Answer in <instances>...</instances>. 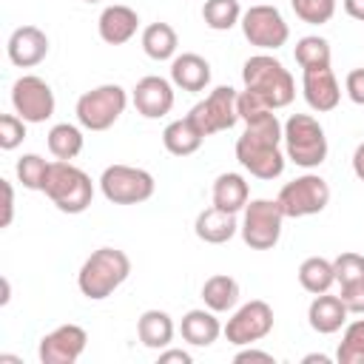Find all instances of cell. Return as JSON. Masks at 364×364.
<instances>
[{
	"label": "cell",
	"mask_w": 364,
	"mask_h": 364,
	"mask_svg": "<svg viewBox=\"0 0 364 364\" xmlns=\"http://www.w3.org/2000/svg\"><path fill=\"white\" fill-rule=\"evenodd\" d=\"M236 108H239V119L247 125V122H253V119H259V117H264L267 111H273L256 91H250V88H245V91H239V97H236Z\"/></svg>",
	"instance_id": "8d00e7d4"
},
{
	"label": "cell",
	"mask_w": 364,
	"mask_h": 364,
	"mask_svg": "<svg viewBox=\"0 0 364 364\" xmlns=\"http://www.w3.org/2000/svg\"><path fill=\"white\" fill-rule=\"evenodd\" d=\"M193 233L205 245H225L239 233V219H236V213L210 205V208L199 210V216L193 222Z\"/></svg>",
	"instance_id": "44dd1931"
},
{
	"label": "cell",
	"mask_w": 364,
	"mask_h": 364,
	"mask_svg": "<svg viewBox=\"0 0 364 364\" xmlns=\"http://www.w3.org/2000/svg\"><path fill=\"white\" fill-rule=\"evenodd\" d=\"M85 3H102V0H85Z\"/></svg>",
	"instance_id": "bcb514c9"
},
{
	"label": "cell",
	"mask_w": 364,
	"mask_h": 364,
	"mask_svg": "<svg viewBox=\"0 0 364 364\" xmlns=\"http://www.w3.org/2000/svg\"><path fill=\"white\" fill-rule=\"evenodd\" d=\"M11 105H14V114L23 117L28 125H40V122L54 117L57 100H54L51 85L43 77L23 74L11 85Z\"/></svg>",
	"instance_id": "4fadbf2b"
},
{
	"label": "cell",
	"mask_w": 364,
	"mask_h": 364,
	"mask_svg": "<svg viewBox=\"0 0 364 364\" xmlns=\"http://www.w3.org/2000/svg\"><path fill=\"white\" fill-rule=\"evenodd\" d=\"M171 82L182 91L199 94L210 85V63L202 54L193 51H182L171 60Z\"/></svg>",
	"instance_id": "d6986e66"
},
{
	"label": "cell",
	"mask_w": 364,
	"mask_h": 364,
	"mask_svg": "<svg viewBox=\"0 0 364 364\" xmlns=\"http://www.w3.org/2000/svg\"><path fill=\"white\" fill-rule=\"evenodd\" d=\"M242 82H245V88L256 91L273 111L287 108L293 102V97H296L293 74L273 54H253V57H247L245 65H242Z\"/></svg>",
	"instance_id": "3957f363"
},
{
	"label": "cell",
	"mask_w": 364,
	"mask_h": 364,
	"mask_svg": "<svg viewBox=\"0 0 364 364\" xmlns=\"http://www.w3.org/2000/svg\"><path fill=\"white\" fill-rule=\"evenodd\" d=\"M125 105H128V91L119 82H102L80 94L74 114L85 131H108L125 114Z\"/></svg>",
	"instance_id": "8992f818"
},
{
	"label": "cell",
	"mask_w": 364,
	"mask_h": 364,
	"mask_svg": "<svg viewBox=\"0 0 364 364\" xmlns=\"http://www.w3.org/2000/svg\"><path fill=\"white\" fill-rule=\"evenodd\" d=\"M46 142H48V151H51V156H54V159H65V162H71V159H77V156H80V151H82V145H85L82 125L57 122V125H51V128H48Z\"/></svg>",
	"instance_id": "83f0119b"
},
{
	"label": "cell",
	"mask_w": 364,
	"mask_h": 364,
	"mask_svg": "<svg viewBox=\"0 0 364 364\" xmlns=\"http://www.w3.org/2000/svg\"><path fill=\"white\" fill-rule=\"evenodd\" d=\"M301 94H304L307 105L318 114H327V111L338 108V102H341V85L330 65L304 68L301 71Z\"/></svg>",
	"instance_id": "e0dca14e"
},
{
	"label": "cell",
	"mask_w": 364,
	"mask_h": 364,
	"mask_svg": "<svg viewBox=\"0 0 364 364\" xmlns=\"http://www.w3.org/2000/svg\"><path fill=\"white\" fill-rule=\"evenodd\" d=\"M284 210L276 199H250L242 210L239 236L250 250H273L282 239Z\"/></svg>",
	"instance_id": "52a82bcc"
},
{
	"label": "cell",
	"mask_w": 364,
	"mask_h": 364,
	"mask_svg": "<svg viewBox=\"0 0 364 364\" xmlns=\"http://www.w3.org/2000/svg\"><path fill=\"white\" fill-rule=\"evenodd\" d=\"M233 361H236V364H245V361H273V353L256 350L253 344H247V347H242V350L233 355Z\"/></svg>",
	"instance_id": "60d3db41"
},
{
	"label": "cell",
	"mask_w": 364,
	"mask_h": 364,
	"mask_svg": "<svg viewBox=\"0 0 364 364\" xmlns=\"http://www.w3.org/2000/svg\"><path fill=\"white\" fill-rule=\"evenodd\" d=\"M236 97H239V91L233 85H216L205 100H199L188 111V119L202 131V136H213L219 131H230L239 122Z\"/></svg>",
	"instance_id": "8fae6325"
},
{
	"label": "cell",
	"mask_w": 364,
	"mask_h": 364,
	"mask_svg": "<svg viewBox=\"0 0 364 364\" xmlns=\"http://www.w3.org/2000/svg\"><path fill=\"white\" fill-rule=\"evenodd\" d=\"M131 102L136 108V114H142L145 119H159L165 114H171L173 108V82L156 74H148L142 80H136L134 91H131Z\"/></svg>",
	"instance_id": "9a60e30c"
},
{
	"label": "cell",
	"mask_w": 364,
	"mask_h": 364,
	"mask_svg": "<svg viewBox=\"0 0 364 364\" xmlns=\"http://www.w3.org/2000/svg\"><path fill=\"white\" fill-rule=\"evenodd\" d=\"M284 128V156L304 168L313 171L327 159V134L321 128V122L313 114H290L287 122H282Z\"/></svg>",
	"instance_id": "5b68a950"
},
{
	"label": "cell",
	"mask_w": 364,
	"mask_h": 364,
	"mask_svg": "<svg viewBox=\"0 0 364 364\" xmlns=\"http://www.w3.org/2000/svg\"><path fill=\"white\" fill-rule=\"evenodd\" d=\"M282 142H284V128L279 117L267 111L264 117L245 125L242 136L236 139V159L256 179H264V182L279 179L287 165Z\"/></svg>",
	"instance_id": "6da1fadb"
},
{
	"label": "cell",
	"mask_w": 364,
	"mask_h": 364,
	"mask_svg": "<svg viewBox=\"0 0 364 364\" xmlns=\"http://www.w3.org/2000/svg\"><path fill=\"white\" fill-rule=\"evenodd\" d=\"M338 296H341V301H344V307L350 313L364 316V279L361 282H353V284H344Z\"/></svg>",
	"instance_id": "74e56055"
},
{
	"label": "cell",
	"mask_w": 364,
	"mask_h": 364,
	"mask_svg": "<svg viewBox=\"0 0 364 364\" xmlns=\"http://www.w3.org/2000/svg\"><path fill=\"white\" fill-rule=\"evenodd\" d=\"M43 193L51 199V205L63 213H82L88 210L91 199H94V182L91 176L77 168L74 162H65V159H54L51 168H48V176H46V185H43Z\"/></svg>",
	"instance_id": "277c9868"
},
{
	"label": "cell",
	"mask_w": 364,
	"mask_h": 364,
	"mask_svg": "<svg viewBox=\"0 0 364 364\" xmlns=\"http://www.w3.org/2000/svg\"><path fill=\"white\" fill-rule=\"evenodd\" d=\"M341 6H344V11H347L353 20L364 23V0H341Z\"/></svg>",
	"instance_id": "ee69618b"
},
{
	"label": "cell",
	"mask_w": 364,
	"mask_h": 364,
	"mask_svg": "<svg viewBox=\"0 0 364 364\" xmlns=\"http://www.w3.org/2000/svg\"><path fill=\"white\" fill-rule=\"evenodd\" d=\"M202 20L213 31H230L242 20V6L239 0H205Z\"/></svg>",
	"instance_id": "4dcf8cb0"
},
{
	"label": "cell",
	"mask_w": 364,
	"mask_h": 364,
	"mask_svg": "<svg viewBox=\"0 0 364 364\" xmlns=\"http://www.w3.org/2000/svg\"><path fill=\"white\" fill-rule=\"evenodd\" d=\"M85 344H88V333L80 324L68 321V324H60L40 338L37 358L43 364H74L85 353Z\"/></svg>",
	"instance_id": "5bb4252c"
},
{
	"label": "cell",
	"mask_w": 364,
	"mask_h": 364,
	"mask_svg": "<svg viewBox=\"0 0 364 364\" xmlns=\"http://www.w3.org/2000/svg\"><path fill=\"white\" fill-rule=\"evenodd\" d=\"M276 202L282 205L287 219H304V216H316L330 205V185L324 176L318 173H301L290 182L282 185Z\"/></svg>",
	"instance_id": "9c48e42d"
},
{
	"label": "cell",
	"mask_w": 364,
	"mask_h": 364,
	"mask_svg": "<svg viewBox=\"0 0 364 364\" xmlns=\"http://www.w3.org/2000/svg\"><path fill=\"white\" fill-rule=\"evenodd\" d=\"M353 173L358 182H364V142H358L353 151Z\"/></svg>",
	"instance_id": "7bdbcfd3"
},
{
	"label": "cell",
	"mask_w": 364,
	"mask_h": 364,
	"mask_svg": "<svg viewBox=\"0 0 364 364\" xmlns=\"http://www.w3.org/2000/svg\"><path fill=\"white\" fill-rule=\"evenodd\" d=\"M293 54H296V63L301 65V71H304V68L330 65V60H333L330 43H327L324 37H318V34H304V37H299Z\"/></svg>",
	"instance_id": "f546056e"
},
{
	"label": "cell",
	"mask_w": 364,
	"mask_h": 364,
	"mask_svg": "<svg viewBox=\"0 0 364 364\" xmlns=\"http://www.w3.org/2000/svg\"><path fill=\"white\" fill-rule=\"evenodd\" d=\"M48 168H51V162H46L40 154H23L17 159V165H14V173H17L20 185L26 191H43L46 176H48Z\"/></svg>",
	"instance_id": "d6a6232c"
},
{
	"label": "cell",
	"mask_w": 364,
	"mask_h": 364,
	"mask_svg": "<svg viewBox=\"0 0 364 364\" xmlns=\"http://www.w3.org/2000/svg\"><path fill=\"white\" fill-rule=\"evenodd\" d=\"M301 361H304V364H316V361H318V364H330V355H324V353H307Z\"/></svg>",
	"instance_id": "f6af8a7d"
},
{
	"label": "cell",
	"mask_w": 364,
	"mask_h": 364,
	"mask_svg": "<svg viewBox=\"0 0 364 364\" xmlns=\"http://www.w3.org/2000/svg\"><path fill=\"white\" fill-rule=\"evenodd\" d=\"M131 276V259L119 247H97L77 273V287L88 301L108 299Z\"/></svg>",
	"instance_id": "7a4b0ae2"
},
{
	"label": "cell",
	"mask_w": 364,
	"mask_h": 364,
	"mask_svg": "<svg viewBox=\"0 0 364 364\" xmlns=\"http://www.w3.org/2000/svg\"><path fill=\"white\" fill-rule=\"evenodd\" d=\"M48 34L37 26H17L9 34L6 43V54L11 60V65L17 68H34L48 57Z\"/></svg>",
	"instance_id": "2e32d148"
},
{
	"label": "cell",
	"mask_w": 364,
	"mask_h": 364,
	"mask_svg": "<svg viewBox=\"0 0 364 364\" xmlns=\"http://www.w3.org/2000/svg\"><path fill=\"white\" fill-rule=\"evenodd\" d=\"M100 40L108 46H125L139 31V14L125 3H111L97 17Z\"/></svg>",
	"instance_id": "ac0fdd59"
},
{
	"label": "cell",
	"mask_w": 364,
	"mask_h": 364,
	"mask_svg": "<svg viewBox=\"0 0 364 364\" xmlns=\"http://www.w3.org/2000/svg\"><path fill=\"white\" fill-rule=\"evenodd\" d=\"M168 361H179V364H191L193 355L188 350H179V347H165L159 350V364H168Z\"/></svg>",
	"instance_id": "b9f144b4"
},
{
	"label": "cell",
	"mask_w": 364,
	"mask_h": 364,
	"mask_svg": "<svg viewBox=\"0 0 364 364\" xmlns=\"http://www.w3.org/2000/svg\"><path fill=\"white\" fill-rule=\"evenodd\" d=\"M100 191L114 205H139V202H148L154 196L156 182L145 168L117 162V165H108L102 171Z\"/></svg>",
	"instance_id": "ba28073f"
},
{
	"label": "cell",
	"mask_w": 364,
	"mask_h": 364,
	"mask_svg": "<svg viewBox=\"0 0 364 364\" xmlns=\"http://www.w3.org/2000/svg\"><path fill=\"white\" fill-rule=\"evenodd\" d=\"M179 333L191 347H210L225 330H222V321L216 318V313L210 307H193L182 316Z\"/></svg>",
	"instance_id": "7402d4cb"
},
{
	"label": "cell",
	"mask_w": 364,
	"mask_h": 364,
	"mask_svg": "<svg viewBox=\"0 0 364 364\" xmlns=\"http://www.w3.org/2000/svg\"><path fill=\"white\" fill-rule=\"evenodd\" d=\"M210 199L216 208L222 210H230V213H242L245 205L250 202V185L242 173L236 171H225L213 179V191H210Z\"/></svg>",
	"instance_id": "603a6c76"
},
{
	"label": "cell",
	"mask_w": 364,
	"mask_h": 364,
	"mask_svg": "<svg viewBox=\"0 0 364 364\" xmlns=\"http://www.w3.org/2000/svg\"><path fill=\"white\" fill-rule=\"evenodd\" d=\"M296 17L307 26H324L336 14V0H290Z\"/></svg>",
	"instance_id": "836d02e7"
},
{
	"label": "cell",
	"mask_w": 364,
	"mask_h": 364,
	"mask_svg": "<svg viewBox=\"0 0 364 364\" xmlns=\"http://www.w3.org/2000/svg\"><path fill=\"white\" fill-rule=\"evenodd\" d=\"M202 142H205L202 131L188 117L168 122L165 131H162V145H165V151L171 156H191V154H196L202 148Z\"/></svg>",
	"instance_id": "484cf974"
},
{
	"label": "cell",
	"mask_w": 364,
	"mask_h": 364,
	"mask_svg": "<svg viewBox=\"0 0 364 364\" xmlns=\"http://www.w3.org/2000/svg\"><path fill=\"white\" fill-rule=\"evenodd\" d=\"M239 299H242L239 282L233 276H228V273H213L202 284V301L213 313H230V310H236L239 307Z\"/></svg>",
	"instance_id": "d4e9b609"
},
{
	"label": "cell",
	"mask_w": 364,
	"mask_h": 364,
	"mask_svg": "<svg viewBox=\"0 0 364 364\" xmlns=\"http://www.w3.org/2000/svg\"><path fill=\"white\" fill-rule=\"evenodd\" d=\"M338 364H364V318H355L344 324L338 350H336Z\"/></svg>",
	"instance_id": "1f68e13d"
},
{
	"label": "cell",
	"mask_w": 364,
	"mask_h": 364,
	"mask_svg": "<svg viewBox=\"0 0 364 364\" xmlns=\"http://www.w3.org/2000/svg\"><path fill=\"white\" fill-rule=\"evenodd\" d=\"M173 333H176L173 318L165 310L151 307V310H145L136 318V336H139L142 347H148V350H165V347H171Z\"/></svg>",
	"instance_id": "cb8c5ba5"
},
{
	"label": "cell",
	"mask_w": 364,
	"mask_h": 364,
	"mask_svg": "<svg viewBox=\"0 0 364 364\" xmlns=\"http://www.w3.org/2000/svg\"><path fill=\"white\" fill-rule=\"evenodd\" d=\"M0 188H3V219H0V228H9L11 219H14V188L9 179H0Z\"/></svg>",
	"instance_id": "ab89813d"
},
{
	"label": "cell",
	"mask_w": 364,
	"mask_h": 364,
	"mask_svg": "<svg viewBox=\"0 0 364 364\" xmlns=\"http://www.w3.org/2000/svg\"><path fill=\"white\" fill-rule=\"evenodd\" d=\"M222 330H225L228 344H233V347L256 344V341L267 338L273 330V307L262 299H250L233 310V316L228 318V324Z\"/></svg>",
	"instance_id": "7c38bea8"
},
{
	"label": "cell",
	"mask_w": 364,
	"mask_h": 364,
	"mask_svg": "<svg viewBox=\"0 0 364 364\" xmlns=\"http://www.w3.org/2000/svg\"><path fill=\"white\" fill-rule=\"evenodd\" d=\"M242 34L250 46L262 51H276L290 40V26L282 17V11L270 3H256L247 11H242Z\"/></svg>",
	"instance_id": "30bf717a"
},
{
	"label": "cell",
	"mask_w": 364,
	"mask_h": 364,
	"mask_svg": "<svg viewBox=\"0 0 364 364\" xmlns=\"http://www.w3.org/2000/svg\"><path fill=\"white\" fill-rule=\"evenodd\" d=\"M299 284H301L310 296L327 293V290L336 284V267H333V262L324 259V256H307V259L299 264Z\"/></svg>",
	"instance_id": "f1b7e54d"
},
{
	"label": "cell",
	"mask_w": 364,
	"mask_h": 364,
	"mask_svg": "<svg viewBox=\"0 0 364 364\" xmlns=\"http://www.w3.org/2000/svg\"><path fill=\"white\" fill-rule=\"evenodd\" d=\"M347 316H350V310L344 307L341 296H333L330 290L313 296V301H310V307H307V324H310L316 333H321V336L338 333V330L347 324Z\"/></svg>",
	"instance_id": "ffe728a7"
},
{
	"label": "cell",
	"mask_w": 364,
	"mask_h": 364,
	"mask_svg": "<svg viewBox=\"0 0 364 364\" xmlns=\"http://www.w3.org/2000/svg\"><path fill=\"white\" fill-rule=\"evenodd\" d=\"M26 119L17 114H3L0 117V148L3 151H14L17 145H23L26 139Z\"/></svg>",
	"instance_id": "d590c367"
},
{
	"label": "cell",
	"mask_w": 364,
	"mask_h": 364,
	"mask_svg": "<svg viewBox=\"0 0 364 364\" xmlns=\"http://www.w3.org/2000/svg\"><path fill=\"white\" fill-rule=\"evenodd\" d=\"M139 43H142V51H145L151 60H156V63L173 60V57H176V48H179V37H176L173 26H171V23H162V20L145 26Z\"/></svg>",
	"instance_id": "4316f807"
},
{
	"label": "cell",
	"mask_w": 364,
	"mask_h": 364,
	"mask_svg": "<svg viewBox=\"0 0 364 364\" xmlns=\"http://www.w3.org/2000/svg\"><path fill=\"white\" fill-rule=\"evenodd\" d=\"M333 267H336V282H338L341 287L364 279V256L355 253V250L338 253V256L333 259Z\"/></svg>",
	"instance_id": "e575fe53"
},
{
	"label": "cell",
	"mask_w": 364,
	"mask_h": 364,
	"mask_svg": "<svg viewBox=\"0 0 364 364\" xmlns=\"http://www.w3.org/2000/svg\"><path fill=\"white\" fill-rule=\"evenodd\" d=\"M344 91L355 105H364V68H353L344 80Z\"/></svg>",
	"instance_id": "f35d334b"
}]
</instances>
